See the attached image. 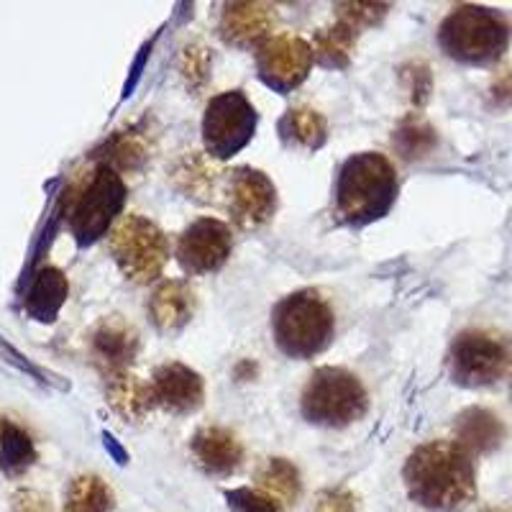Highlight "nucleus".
Here are the masks:
<instances>
[{"instance_id": "2", "label": "nucleus", "mask_w": 512, "mask_h": 512, "mask_svg": "<svg viewBox=\"0 0 512 512\" xmlns=\"http://www.w3.org/2000/svg\"><path fill=\"white\" fill-rule=\"evenodd\" d=\"M397 169L377 152H361L346 159L336 180V216L346 226H369L392 210L397 200Z\"/></svg>"}, {"instance_id": "22", "label": "nucleus", "mask_w": 512, "mask_h": 512, "mask_svg": "<svg viewBox=\"0 0 512 512\" xmlns=\"http://www.w3.org/2000/svg\"><path fill=\"white\" fill-rule=\"evenodd\" d=\"M67 292H70L67 277L59 269L44 267L36 274V280L31 282V290L26 295V313L31 318L49 323L62 310L64 300H67Z\"/></svg>"}, {"instance_id": "30", "label": "nucleus", "mask_w": 512, "mask_h": 512, "mask_svg": "<svg viewBox=\"0 0 512 512\" xmlns=\"http://www.w3.org/2000/svg\"><path fill=\"white\" fill-rule=\"evenodd\" d=\"M182 77H185V82L190 85L192 90H200L208 82V72H210V54L208 49L200 47V44H190V47H185V52H182Z\"/></svg>"}, {"instance_id": "7", "label": "nucleus", "mask_w": 512, "mask_h": 512, "mask_svg": "<svg viewBox=\"0 0 512 512\" xmlns=\"http://www.w3.org/2000/svg\"><path fill=\"white\" fill-rule=\"evenodd\" d=\"M111 254L123 277L136 285L159 280L169 262V241L157 223L144 216H123L111 231Z\"/></svg>"}, {"instance_id": "10", "label": "nucleus", "mask_w": 512, "mask_h": 512, "mask_svg": "<svg viewBox=\"0 0 512 512\" xmlns=\"http://www.w3.org/2000/svg\"><path fill=\"white\" fill-rule=\"evenodd\" d=\"M313 64V49L297 34H272L256 47V72L267 88L282 95L300 88Z\"/></svg>"}, {"instance_id": "1", "label": "nucleus", "mask_w": 512, "mask_h": 512, "mask_svg": "<svg viewBox=\"0 0 512 512\" xmlns=\"http://www.w3.org/2000/svg\"><path fill=\"white\" fill-rule=\"evenodd\" d=\"M410 500L431 512H461L477 500L474 454L459 441H428L405 461Z\"/></svg>"}, {"instance_id": "19", "label": "nucleus", "mask_w": 512, "mask_h": 512, "mask_svg": "<svg viewBox=\"0 0 512 512\" xmlns=\"http://www.w3.org/2000/svg\"><path fill=\"white\" fill-rule=\"evenodd\" d=\"M356 39H359V29L336 18L331 26H323V29L315 31L313 41H310L313 59L320 67H328V70H344V67H349L351 57H354Z\"/></svg>"}, {"instance_id": "27", "label": "nucleus", "mask_w": 512, "mask_h": 512, "mask_svg": "<svg viewBox=\"0 0 512 512\" xmlns=\"http://www.w3.org/2000/svg\"><path fill=\"white\" fill-rule=\"evenodd\" d=\"M105 164H111L116 172H136L144 167L149 159V139L141 128H128L118 131L108 144H105Z\"/></svg>"}, {"instance_id": "9", "label": "nucleus", "mask_w": 512, "mask_h": 512, "mask_svg": "<svg viewBox=\"0 0 512 512\" xmlns=\"http://www.w3.org/2000/svg\"><path fill=\"white\" fill-rule=\"evenodd\" d=\"M256 123L259 113L244 90H228L210 98L203 116L205 152L213 159H231L254 139Z\"/></svg>"}, {"instance_id": "6", "label": "nucleus", "mask_w": 512, "mask_h": 512, "mask_svg": "<svg viewBox=\"0 0 512 512\" xmlns=\"http://www.w3.org/2000/svg\"><path fill=\"white\" fill-rule=\"evenodd\" d=\"M369 397L359 377L341 367H320L310 374L300 397L305 420L323 428H346L367 415Z\"/></svg>"}, {"instance_id": "17", "label": "nucleus", "mask_w": 512, "mask_h": 512, "mask_svg": "<svg viewBox=\"0 0 512 512\" xmlns=\"http://www.w3.org/2000/svg\"><path fill=\"white\" fill-rule=\"evenodd\" d=\"M195 290L182 280H164L149 300V315L162 333H180L195 315Z\"/></svg>"}, {"instance_id": "29", "label": "nucleus", "mask_w": 512, "mask_h": 512, "mask_svg": "<svg viewBox=\"0 0 512 512\" xmlns=\"http://www.w3.org/2000/svg\"><path fill=\"white\" fill-rule=\"evenodd\" d=\"M338 18L351 24L354 29H369V26H377L390 6L387 3H338L336 6Z\"/></svg>"}, {"instance_id": "31", "label": "nucleus", "mask_w": 512, "mask_h": 512, "mask_svg": "<svg viewBox=\"0 0 512 512\" xmlns=\"http://www.w3.org/2000/svg\"><path fill=\"white\" fill-rule=\"evenodd\" d=\"M433 141H436V136H433L431 128L423 126V123H405V126L397 131V146H400V152L410 159L423 157V154L433 146Z\"/></svg>"}, {"instance_id": "11", "label": "nucleus", "mask_w": 512, "mask_h": 512, "mask_svg": "<svg viewBox=\"0 0 512 512\" xmlns=\"http://www.w3.org/2000/svg\"><path fill=\"white\" fill-rule=\"evenodd\" d=\"M277 210V187L264 172L251 167L233 169L228 177V213L244 231H256L272 221Z\"/></svg>"}, {"instance_id": "32", "label": "nucleus", "mask_w": 512, "mask_h": 512, "mask_svg": "<svg viewBox=\"0 0 512 512\" xmlns=\"http://www.w3.org/2000/svg\"><path fill=\"white\" fill-rule=\"evenodd\" d=\"M313 512H361L359 497L346 487L323 489L313 502Z\"/></svg>"}, {"instance_id": "28", "label": "nucleus", "mask_w": 512, "mask_h": 512, "mask_svg": "<svg viewBox=\"0 0 512 512\" xmlns=\"http://www.w3.org/2000/svg\"><path fill=\"white\" fill-rule=\"evenodd\" d=\"M226 502L231 512H282L280 502L269 497L262 489L236 487L226 489Z\"/></svg>"}, {"instance_id": "26", "label": "nucleus", "mask_w": 512, "mask_h": 512, "mask_svg": "<svg viewBox=\"0 0 512 512\" xmlns=\"http://www.w3.org/2000/svg\"><path fill=\"white\" fill-rule=\"evenodd\" d=\"M113 489L95 474H80L67 487L64 512H113Z\"/></svg>"}, {"instance_id": "3", "label": "nucleus", "mask_w": 512, "mask_h": 512, "mask_svg": "<svg viewBox=\"0 0 512 512\" xmlns=\"http://www.w3.org/2000/svg\"><path fill=\"white\" fill-rule=\"evenodd\" d=\"M64 200L72 236L80 246H90L116 226L126 205V182L111 164L100 162L72 182Z\"/></svg>"}, {"instance_id": "23", "label": "nucleus", "mask_w": 512, "mask_h": 512, "mask_svg": "<svg viewBox=\"0 0 512 512\" xmlns=\"http://www.w3.org/2000/svg\"><path fill=\"white\" fill-rule=\"evenodd\" d=\"M216 169L203 154L190 152L175 164L172 169V182L185 198L200 200V203H210L213 192H216Z\"/></svg>"}, {"instance_id": "33", "label": "nucleus", "mask_w": 512, "mask_h": 512, "mask_svg": "<svg viewBox=\"0 0 512 512\" xmlns=\"http://www.w3.org/2000/svg\"><path fill=\"white\" fill-rule=\"evenodd\" d=\"M13 512H52V502L47 495H41L36 489H18L11 497Z\"/></svg>"}, {"instance_id": "15", "label": "nucleus", "mask_w": 512, "mask_h": 512, "mask_svg": "<svg viewBox=\"0 0 512 512\" xmlns=\"http://www.w3.org/2000/svg\"><path fill=\"white\" fill-rule=\"evenodd\" d=\"M90 351H93V361L100 367V372L105 377H113V374L128 372L131 361L136 359V351H139V336L126 320L113 315L95 326L93 336H90Z\"/></svg>"}, {"instance_id": "13", "label": "nucleus", "mask_w": 512, "mask_h": 512, "mask_svg": "<svg viewBox=\"0 0 512 512\" xmlns=\"http://www.w3.org/2000/svg\"><path fill=\"white\" fill-rule=\"evenodd\" d=\"M152 390L159 408L175 415L195 413L205 400L203 377L180 361H167V364L154 369Z\"/></svg>"}, {"instance_id": "21", "label": "nucleus", "mask_w": 512, "mask_h": 512, "mask_svg": "<svg viewBox=\"0 0 512 512\" xmlns=\"http://www.w3.org/2000/svg\"><path fill=\"white\" fill-rule=\"evenodd\" d=\"M280 136L287 146L318 152L328 141V121L310 105H297L282 116Z\"/></svg>"}, {"instance_id": "16", "label": "nucleus", "mask_w": 512, "mask_h": 512, "mask_svg": "<svg viewBox=\"0 0 512 512\" xmlns=\"http://www.w3.org/2000/svg\"><path fill=\"white\" fill-rule=\"evenodd\" d=\"M274 26V8L267 3H249V0H241V3H228L223 8L221 31L223 41L233 44V47H259L264 39L272 36Z\"/></svg>"}, {"instance_id": "8", "label": "nucleus", "mask_w": 512, "mask_h": 512, "mask_svg": "<svg viewBox=\"0 0 512 512\" xmlns=\"http://www.w3.org/2000/svg\"><path fill=\"white\" fill-rule=\"evenodd\" d=\"M510 369L512 344L495 331H461L448 351V372L461 387H487L505 379Z\"/></svg>"}, {"instance_id": "5", "label": "nucleus", "mask_w": 512, "mask_h": 512, "mask_svg": "<svg viewBox=\"0 0 512 512\" xmlns=\"http://www.w3.org/2000/svg\"><path fill=\"white\" fill-rule=\"evenodd\" d=\"M274 344L290 359H313L326 351L336 333V315L318 290H297L272 313Z\"/></svg>"}, {"instance_id": "24", "label": "nucleus", "mask_w": 512, "mask_h": 512, "mask_svg": "<svg viewBox=\"0 0 512 512\" xmlns=\"http://www.w3.org/2000/svg\"><path fill=\"white\" fill-rule=\"evenodd\" d=\"M36 448L24 428L13 420L0 423V472L6 477H21L34 466Z\"/></svg>"}, {"instance_id": "14", "label": "nucleus", "mask_w": 512, "mask_h": 512, "mask_svg": "<svg viewBox=\"0 0 512 512\" xmlns=\"http://www.w3.org/2000/svg\"><path fill=\"white\" fill-rule=\"evenodd\" d=\"M190 454L200 472L208 474V477L226 479L239 472L241 464H244V443L228 428L208 425L192 436Z\"/></svg>"}, {"instance_id": "20", "label": "nucleus", "mask_w": 512, "mask_h": 512, "mask_svg": "<svg viewBox=\"0 0 512 512\" xmlns=\"http://www.w3.org/2000/svg\"><path fill=\"white\" fill-rule=\"evenodd\" d=\"M454 431L456 441H459L469 454L477 456L495 451L502 443V438H505V428H502L500 418L482 408H472L466 410L464 415H459Z\"/></svg>"}, {"instance_id": "12", "label": "nucleus", "mask_w": 512, "mask_h": 512, "mask_svg": "<svg viewBox=\"0 0 512 512\" xmlns=\"http://www.w3.org/2000/svg\"><path fill=\"white\" fill-rule=\"evenodd\" d=\"M231 251V228L216 218H198L177 241V262L187 274H210L228 262Z\"/></svg>"}, {"instance_id": "25", "label": "nucleus", "mask_w": 512, "mask_h": 512, "mask_svg": "<svg viewBox=\"0 0 512 512\" xmlns=\"http://www.w3.org/2000/svg\"><path fill=\"white\" fill-rule=\"evenodd\" d=\"M256 484L267 492L269 497H274L277 502H285V505H295L300 492H303V482H300V472L297 466L287 459H267L259 472H256Z\"/></svg>"}, {"instance_id": "18", "label": "nucleus", "mask_w": 512, "mask_h": 512, "mask_svg": "<svg viewBox=\"0 0 512 512\" xmlns=\"http://www.w3.org/2000/svg\"><path fill=\"white\" fill-rule=\"evenodd\" d=\"M108 402H111V408L116 410L121 418L131 420V423L144 420L146 415L152 413L154 405H157L152 384L141 382V379L134 377L131 372H121L108 377Z\"/></svg>"}, {"instance_id": "4", "label": "nucleus", "mask_w": 512, "mask_h": 512, "mask_svg": "<svg viewBox=\"0 0 512 512\" xmlns=\"http://www.w3.org/2000/svg\"><path fill=\"white\" fill-rule=\"evenodd\" d=\"M510 34V21L495 8L459 6L438 26V47L456 62L484 67L502 59Z\"/></svg>"}]
</instances>
